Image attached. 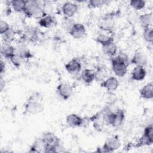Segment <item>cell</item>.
Masks as SVG:
<instances>
[{
	"instance_id": "obj_18",
	"label": "cell",
	"mask_w": 153,
	"mask_h": 153,
	"mask_svg": "<svg viewBox=\"0 0 153 153\" xmlns=\"http://www.w3.org/2000/svg\"><path fill=\"white\" fill-rule=\"evenodd\" d=\"M140 97L144 99H151L153 97V84L152 82L145 85L140 90Z\"/></svg>"
},
{
	"instance_id": "obj_5",
	"label": "cell",
	"mask_w": 153,
	"mask_h": 153,
	"mask_svg": "<svg viewBox=\"0 0 153 153\" xmlns=\"http://www.w3.org/2000/svg\"><path fill=\"white\" fill-rule=\"evenodd\" d=\"M111 63L112 71L116 76L123 77L126 74L128 65L117 58L116 56L112 57Z\"/></svg>"
},
{
	"instance_id": "obj_31",
	"label": "cell",
	"mask_w": 153,
	"mask_h": 153,
	"mask_svg": "<svg viewBox=\"0 0 153 153\" xmlns=\"http://www.w3.org/2000/svg\"><path fill=\"white\" fill-rule=\"evenodd\" d=\"M143 38L145 41L149 43L153 42V30L151 27L143 29Z\"/></svg>"
},
{
	"instance_id": "obj_41",
	"label": "cell",
	"mask_w": 153,
	"mask_h": 153,
	"mask_svg": "<svg viewBox=\"0 0 153 153\" xmlns=\"http://www.w3.org/2000/svg\"><path fill=\"white\" fill-rule=\"evenodd\" d=\"M0 85H1V90L2 91V89H3V88H4V87L5 86V83L4 82L2 77L1 78V84H0Z\"/></svg>"
},
{
	"instance_id": "obj_34",
	"label": "cell",
	"mask_w": 153,
	"mask_h": 153,
	"mask_svg": "<svg viewBox=\"0 0 153 153\" xmlns=\"http://www.w3.org/2000/svg\"><path fill=\"white\" fill-rule=\"evenodd\" d=\"M75 23L74 20L72 18L66 17H65L63 22H62V27L63 28L68 32H69V30L73 26V25Z\"/></svg>"
},
{
	"instance_id": "obj_36",
	"label": "cell",
	"mask_w": 153,
	"mask_h": 153,
	"mask_svg": "<svg viewBox=\"0 0 153 153\" xmlns=\"http://www.w3.org/2000/svg\"><path fill=\"white\" fill-rule=\"evenodd\" d=\"M11 63L16 68H20L23 61V59L21 58L18 54H17L16 53L12 55L10 58L9 59Z\"/></svg>"
},
{
	"instance_id": "obj_28",
	"label": "cell",
	"mask_w": 153,
	"mask_h": 153,
	"mask_svg": "<svg viewBox=\"0 0 153 153\" xmlns=\"http://www.w3.org/2000/svg\"><path fill=\"white\" fill-rule=\"evenodd\" d=\"M10 5L16 12H23L25 7L26 1L13 0L10 2Z\"/></svg>"
},
{
	"instance_id": "obj_29",
	"label": "cell",
	"mask_w": 153,
	"mask_h": 153,
	"mask_svg": "<svg viewBox=\"0 0 153 153\" xmlns=\"http://www.w3.org/2000/svg\"><path fill=\"white\" fill-rule=\"evenodd\" d=\"M65 151V147L61 139L60 140L51 148L47 149L44 152H62Z\"/></svg>"
},
{
	"instance_id": "obj_2",
	"label": "cell",
	"mask_w": 153,
	"mask_h": 153,
	"mask_svg": "<svg viewBox=\"0 0 153 153\" xmlns=\"http://www.w3.org/2000/svg\"><path fill=\"white\" fill-rule=\"evenodd\" d=\"M42 5H41L37 1H26L23 13L27 17H33L40 19L46 15L45 14Z\"/></svg>"
},
{
	"instance_id": "obj_38",
	"label": "cell",
	"mask_w": 153,
	"mask_h": 153,
	"mask_svg": "<svg viewBox=\"0 0 153 153\" xmlns=\"http://www.w3.org/2000/svg\"><path fill=\"white\" fill-rule=\"evenodd\" d=\"M10 29V27L8 23L6 21L1 20V22H0V33H1V35H2L3 33H5Z\"/></svg>"
},
{
	"instance_id": "obj_20",
	"label": "cell",
	"mask_w": 153,
	"mask_h": 153,
	"mask_svg": "<svg viewBox=\"0 0 153 153\" xmlns=\"http://www.w3.org/2000/svg\"><path fill=\"white\" fill-rule=\"evenodd\" d=\"M81 79L87 85H89L95 80L94 71L90 69H85L81 75Z\"/></svg>"
},
{
	"instance_id": "obj_22",
	"label": "cell",
	"mask_w": 153,
	"mask_h": 153,
	"mask_svg": "<svg viewBox=\"0 0 153 153\" xmlns=\"http://www.w3.org/2000/svg\"><path fill=\"white\" fill-rule=\"evenodd\" d=\"M102 48L103 53L111 57H114L117 54V46L114 43V42H111L107 44L102 45Z\"/></svg>"
},
{
	"instance_id": "obj_32",
	"label": "cell",
	"mask_w": 153,
	"mask_h": 153,
	"mask_svg": "<svg viewBox=\"0 0 153 153\" xmlns=\"http://www.w3.org/2000/svg\"><path fill=\"white\" fill-rule=\"evenodd\" d=\"M145 1L143 0H131L130 1V5L136 10H140L145 8Z\"/></svg>"
},
{
	"instance_id": "obj_33",
	"label": "cell",
	"mask_w": 153,
	"mask_h": 153,
	"mask_svg": "<svg viewBox=\"0 0 153 153\" xmlns=\"http://www.w3.org/2000/svg\"><path fill=\"white\" fill-rule=\"evenodd\" d=\"M153 143V142L149 140L147 137H146L144 134H143L138 140L136 144V146L137 148H139L144 146H149Z\"/></svg>"
},
{
	"instance_id": "obj_10",
	"label": "cell",
	"mask_w": 153,
	"mask_h": 153,
	"mask_svg": "<svg viewBox=\"0 0 153 153\" xmlns=\"http://www.w3.org/2000/svg\"><path fill=\"white\" fill-rule=\"evenodd\" d=\"M41 138L45 146L44 151L47 149L53 146L60 140V138H59L56 135H55L53 133L50 131L44 133Z\"/></svg>"
},
{
	"instance_id": "obj_6",
	"label": "cell",
	"mask_w": 153,
	"mask_h": 153,
	"mask_svg": "<svg viewBox=\"0 0 153 153\" xmlns=\"http://www.w3.org/2000/svg\"><path fill=\"white\" fill-rule=\"evenodd\" d=\"M56 92L61 99L66 100L72 95V87L68 83L62 82L57 86Z\"/></svg>"
},
{
	"instance_id": "obj_30",
	"label": "cell",
	"mask_w": 153,
	"mask_h": 153,
	"mask_svg": "<svg viewBox=\"0 0 153 153\" xmlns=\"http://www.w3.org/2000/svg\"><path fill=\"white\" fill-rule=\"evenodd\" d=\"M4 42L10 44L15 38V32L13 29H10L5 33L1 35Z\"/></svg>"
},
{
	"instance_id": "obj_23",
	"label": "cell",
	"mask_w": 153,
	"mask_h": 153,
	"mask_svg": "<svg viewBox=\"0 0 153 153\" xmlns=\"http://www.w3.org/2000/svg\"><path fill=\"white\" fill-rule=\"evenodd\" d=\"M139 19L140 25L143 27V29L150 27L151 26L152 20V13H147L141 14L139 16Z\"/></svg>"
},
{
	"instance_id": "obj_1",
	"label": "cell",
	"mask_w": 153,
	"mask_h": 153,
	"mask_svg": "<svg viewBox=\"0 0 153 153\" xmlns=\"http://www.w3.org/2000/svg\"><path fill=\"white\" fill-rule=\"evenodd\" d=\"M42 97L38 92H35L30 96L24 106L23 115H36L42 112L44 109Z\"/></svg>"
},
{
	"instance_id": "obj_3",
	"label": "cell",
	"mask_w": 153,
	"mask_h": 153,
	"mask_svg": "<svg viewBox=\"0 0 153 153\" xmlns=\"http://www.w3.org/2000/svg\"><path fill=\"white\" fill-rule=\"evenodd\" d=\"M115 13H108L101 16L97 21L99 28L106 32H111L115 26Z\"/></svg>"
},
{
	"instance_id": "obj_11",
	"label": "cell",
	"mask_w": 153,
	"mask_h": 153,
	"mask_svg": "<svg viewBox=\"0 0 153 153\" xmlns=\"http://www.w3.org/2000/svg\"><path fill=\"white\" fill-rule=\"evenodd\" d=\"M66 124L70 127H82L83 118L76 114H70L66 118Z\"/></svg>"
},
{
	"instance_id": "obj_27",
	"label": "cell",
	"mask_w": 153,
	"mask_h": 153,
	"mask_svg": "<svg viewBox=\"0 0 153 153\" xmlns=\"http://www.w3.org/2000/svg\"><path fill=\"white\" fill-rule=\"evenodd\" d=\"M95 73V80L97 82H102L106 78H108V73L106 70L103 67L97 68V70L94 71Z\"/></svg>"
},
{
	"instance_id": "obj_9",
	"label": "cell",
	"mask_w": 153,
	"mask_h": 153,
	"mask_svg": "<svg viewBox=\"0 0 153 153\" xmlns=\"http://www.w3.org/2000/svg\"><path fill=\"white\" fill-rule=\"evenodd\" d=\"M78 9V5L71 2H66L62 7L63 14L65 16V17L69 18H72V17L76 13Z\"/></svg>"
},
{
	"instance_id": "obj_37",
	"label": "cell",
	"mask_w": 153,
	"mask_h": 153,
	"mask_svg": "<svg viewBox=\"0 0 153 153\" xmlns=\"http://www.w3.org/2000/svg\"><path fill=\"white\" fill-rule=\"evenodd\" d=\"M143 134L153 142V127L152 124H149L145 128Z\"/></svg>"
},
{
	"instance_id": "obj_24",
	"label": "cell",
	"mask_w": 153,
	"mask_h": 153,
	"mask_svg": "<svg viewBox=\"0 0 153 153\" xmlns=\"http://www.w3.org/2000/svg\"><path fill=\"white\" fill-rule=\"evenodd\" d=\"M125 119V114L123 110L121 109H118L116 112H115V116L114 118L112 126L114 127H117L120 126Z\"/></svg>"
},
{
	"instance_id": "obj_16",
	"label": "cell",
	"mask_w": 153,
	"mask_h": 153,
	"mask_svg": "<svg viewBox=\"0 0 153 153\" xmlns=\"http://www.w3.org/2000/svg\"><path fill=\"white\" fill-rule=\"evenodd\" d=\"M24 39L30 42H35L39 38V32L35 27H28L23 34Z\"/></svg>"
},
{
	"instance_id": "obj_17",
	"label": "cell",
	"mask_w": 153,
	"mask_h": 153,
	"mask_svg": "<svg viewBox=\"0 0 153 153\" xmlns=\"http://www.w3.org/2000/svg\"><path fill=\"white\" fill-rule=\"evenodd\" d=\"M130 62L131 63L135 65L136 66L144 67L147 64V58L143 53L136 52L130 60Z\"/></svg>"
},
{
	"instance_id": "obj_35",
	"label": "cell",
	"mask_w": 153,
	"mask_h": 153,
	"mask_svg": "<svg viewBox=\"0 0 153 153\" xmlns=\"http://www.w3.org/2000/svg\"><path fill=\"white\" fill-rule=\"evenodd\" d=\"M106 1L102 0H90L88 1L87 7L89 8H96L102 7L106 4Z\"/></svg>"
},
{
	"instance_id": "obj_19",
	"label": "cell",
	"mask_w": 153,
	"mask_h": 153,
	"mask_svg": "<svg viewBox=\"0 0 153 153\" xmlns=\"http://www.w3.org/2000/svg\"><path fill=\"white\" fill-rule=\"evenodd\" d=\"M16 53V50L9 43L3 42L1 45V53L5 59H9Z\"/></svg>"
},
{
	"instance_id": "obj_8",
	"label": "cell",
	"mask_w": 153,
	"mask_h": 153,
	"mask_svg": "<svg viewBox=\"0 0 153 153\" xmlns=\"http://www.w3.org/2000/svg\"><path fill=\"white\" fill-rule=\"evenodd\" d=\"M89 120L90 122L93 123V127L96 130L99 131H101L102 130L103 126L105 125L102 109L90 117Z\"/></svg>"
},
{
	"instance_id": "obj_15",
	"label": "cell",
	"mask_w": 153,
	"mask_h": 153,
	"mask_svg": "<svg viewBox=\"0 0 153 153\" xmlns=\"http://www.w3.org/2000/svg\"><path fill=\"white\" fill-rule=\"evenodd\" d=\"M146 75V72L144 67L136 66L131 72V78L134 81H142L145 79Z\"/></svg>"
},
{
	"instance_id": "obj_13",
	"label": "cell",
	"mask_w": 153,
	"mask_h": 153,
	"mask_svg": "<svg viewBox=\"0 0 153 153\" xmlns=\"http://www.w3.org/2000/svg\"><path fill=\"white\" fill-rule=\"evenodd\" d=\"M100 86L106 88L108 91H115L119 86V81L115 77L110 76L103 81L100 83Z\"/></svg>"
},
{
	"instance_id": "obj_21",
	"label": "cell",
	"mask_w": 153,
	"mask_h": 153,
	"mask_svg": "<svg viewBox=\"0 0 153 153\" xmlns=\"http://www.w3.org/2000/svg\"><path fill=\"white\" fill-rule=\"evenodd\" d=\"M16 53L23 60L33 57V54L31 53L30 50L25 44H20L19 45L16 50Z\"/></svg>"
},
{
	"instance_id": "obj_4",
	"label": "cell",
	"mask_w": 153,
	"mask_h": 153,
	"mask_svg": "<svg viewBox=\"0 0 153 153\" xmlns=\"http://www.w3.org/2000/svg\"><path fill=\"white\" fill-rule=\"evenodd\" d=\"M121 146L120 140L117 136L108 137L102 148H98L99 152H111L118 149Z\"/></svg>"
},
{
	"instance_id": "obj_25",
	"label": "cell",
	"mask_w": 153,
	"mask_h": 153,
	"mask_svg": "<svg viewBox=\"0 0 153 153\" xmlns=\"http://www.w3.org/2000/svg\"><path fill=\"white\" fill-rule=\"evenodd\" d=\"M45 148V144L42 139V138L36 139L33 143V144L30 147L29 152H44Z\"/></svg>"
},
{
	"instance_id": "obj_12",
	"label": "cell",
	"mask_w": 153,
	"mask_h": 153,
	"mask_svg": "<svg viewBox=\"0 0 153 153\" xmlns=\"http://www.w3.org/2000/svg\"><path fill=\"white\" fill-rule=\"evenodd\" d=\"M66 71L71 74H76L80 72L81 69V64L76 58L72 59L69 61L65 66Z\"/></svg>"
},
{
	"instance_id": "obj_14",
	"label": "cell",
	"mask_w": 153,
	"mask_h": 153,
	"mask_svg": "<svg viewBox=\"0 0 153 153\" xmlns=\"http://www.w3.org/2000/svg\"><path fill=\"white\" fill-rule=\"evenodd\" d=\"M38 23L39 25L42 27L50 28L55 26L57 22L54 16L52 15H48L40 19Z\"/></svg>"
},
{
	"instance_id": "obj_26",
	"label": "cell",
	"mask_w": 153,
	"mask_h": 153,
	"mask_svg": "<svg viewBox=\"0 0 153 153\" xmlns=\"http://www.w3.org/2000/svg\"><path fill=\"white\" fill-rule=\"evenodd\" d=\"M95 41L97 43L101 44V45L102 46V45L107 44L109 42H114V39L112 36H110V35H108L106 34H104V33H100L96 36Z\"/></svg>"
},
{
	"instance_id": "obj_39",
	"label": "cell",
	"mask_w": 153,
	"mask_h": 153,
	"mask_svg": "<svg viewBox=\"0 0 153 153\" xmlns=\"http://www.w3.org/2000/svg\"><path fill=\"white\" fill-rule=\"evenodd\" d=\"M117 57H118L120 60H122L123 62H124V63H126L127 65H129L130 62H129V59H128V57L127 55V54H126L125 53H120L118 55L116 56Z\"/></svg>"
},
{
	"instance_id": "obj_40",
	"label": "cell",
	"mask_w": 153,
	"mask_h": 153,
	"mask_svg": "<svg viewBox=\"0 0 153 153\" xmlns=\"http://www.w3.org/2000/svg\"><path fill=\"white\" fill-rule=\"evenodd\" d=\"M5 71V63L3 62V60H1V63H0V72L2 75Z\"/></svg>"
},
{
	"instance_id": "obj_7",
	"label": "cell",
	"mask_w": 153,
	"mask_h": 153,
	"mask_svg": "<svg viewBox=\"0 0 153 153\" xmlns=\"http://www.w3.org/2000/svg\"><path fill=\"white\" fill-rule=\"evenodd\" d=\"M68 33L75 39H81L86 35V29L82 24L75 23Z\"/></svg>"
}]
</instances>
